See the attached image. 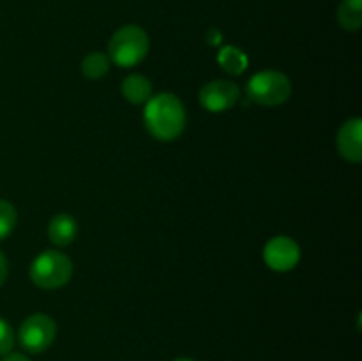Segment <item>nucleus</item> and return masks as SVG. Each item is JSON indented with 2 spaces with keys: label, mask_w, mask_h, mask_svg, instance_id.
Returning <instances> with one entry per match:
<instances>
[{
  "label": "nucleus",
  "mask_w": 362,
  "mask_h": 361,
  "mask_svg": "<svg viewBox=\"0 0 362 361\" xmlns=\"http://www.w3.org/2000/svg\"><path fill=\"white\" fill-rule=\"evenodd\" d=\"M144 122L148 133L159 142H173L186 127V110L172 92L152 96L145 105Z\"/></svg>",
  "instance_id": "obj_1"
},
{
  "label": "nucleus",
  "mask_w": 362,
  "mask_h": 361,
  "mask_svg": "<svg viewBox=\"0 0 362 361\" xmlns=\"http://www.w3.org/2000/svg\"><path fill=\"white\" fill-rule=\"evenodd\" d=\"M148 45V35L144 28L138 25H126L110 39L108 59L119 67H134L145 59Z\"/></svg>",
  "instance_id": "obj_2"
},
{
  "label": "nucleus",
  "mask_w": 362,
  "mask_h": 361,
  "mask_svg": "<svg viewBox=\"0 0 362 361\" xmlns=\"http://www.w3.org/2000/svg\"><path fill=\"white\" fill-rule=\"evenodd\" d=\"M28 273L34 285H37L39 289H60L73 276V262L62 251L46 250L32 260Z\"/></svg>",
  "instance_id": "obj_3"
},
{
  "label": "nucleus",
  "mask_w": 362,
  "mask_h": 361,
  "mask_svg": "<svg viewBox=\"0 0 362 361\" xmlns=\"http://www.w3.org/2000/svg\"><path fill=\"white\" fill-rule=\"evenodd\" d=\"M247 98L262 106H279L292 96V81L281 71H260L246 85Z\"/></svg>",
  "instance_id": "obj_4"
},
{
  "label": "nucleus",
  "mask_w": 362,
  "mask_h": 361,
  "mask_svg": "<svg viewBox=\"0 0 362 361\" xmlns=\"http://www.w3.org/2000/svg\"><path fill=\"white\" fill-rule=\"evenodd\" d=\"M55 335V321L45 314H34L21 322L18 329V342L28 353H45L53 343Z\"/></svg>",
  "instance_id": "obj_5"
},
{
  "label": "nucleus",
  "mask_w": 362,
  "mask_h": 361,
  "mask_svg": "<svg viewBox=\"0 0 362 361\" xmlns=\"http://www.w3.org/2000/svg\"><path fill=\"white\" fill-rule=\"evenodd\" d=\"M264 260L272 271H292L300 260V248L292 237L276 236L267 241L264 248Z\"/></svg>",
  "instance_id": "obj_6"
},
{
  "label": "nucleus",
  "mask_w": 362,
  "mask_h": 361,
  "mask_svg": "<svg viewBox=\"0 0 362 361\" xmlns=\"http://www.w3.org/2000/svg\"><path fill=\"white\" fill-rule=\"evenodd\" d=\"M240 91L233 81L214 80L209 81L200 91V105L207 112L223 113L228 112L239 101Z\"/></svg>",
  "instance_id": "obj_7"
},
{
  "label": "nucleus",
  "mask_w": 362,
  "mask_h": 361,
  "mask_svg": "<svg viewBox=\"0 0 362 361\" xmlns=\"http://www.w3.org/2000/svg\"><path fill=\"white\" fill-rule=\"evenodd\" d=\"M338 151L346 161L359 163L362 159V120L349 119L338 133Z\"/></svg>",
  "instance_id": "obj_8"
},
{
  "label": "nucleus",
  "mask_w": 362,
  "mask_h": 361,
  "mask_svg": "<svg viewBox=\"0 0 362 361\" xmlns=\"http://www.w3.org/2000/svg\"><path fill=\"white\" fill-rule=\"evenodd\" d=\"M78 236V222L71 214L60 212L48 223V237L55 246H69Z\"/></svg>",
  "instance_id": "obj_9"
},
{
  "label": "nucleus",
  "mask_w": 362,
  "mask_h": 361,
  "mask_svg": "<svg viewBox=\"0 0 362 361\" xmlns=\"http://www.w3.org/2000/svg\"><path fill=\"white\" fill-rule=\"evenodd\" d=\"M122 96L131 105H141L152 98V84L144 74H129L122 81Z\"/></svg>",
  "instance_id": "obj_10"
},
{
  "label": "nucleus",
  "mask_w": 362,
  "mask_h": 361,
  "mask_svg": "<svg viewBox=\"0 0 362 361\" xmlns=\"http://www.w3.org/2000/svg\"><path fill=\"white\" fill-rule=\"evenodd\" d=\"M218 62L226 73L239 76V74H243L247 69L250 60H247L246 53L240 48H237V46H225V48L219 50Z\"/></svg>",
  "instance_id": "obj_11"
},
{
  "label": "nucleus",
  "mask_w": 362,
  "mask_h": 361,
  "mask_svg": "<svg viewBox=\"0 0 362 361\" xmlns=\"http://www.w3.org/2000/svg\"><path fill=\"white\" fill-rule=\"evenodd\" d=\"M338 21L345 30H359L362 25V0H343L338 7Z\"/></svg>",
  "instance_id": "obj_12"
},
{
  "label": "nucleus",
  "mask_w": 362,
  "mask_h": 361,
  "mask_svg": "<svg viewBox=\"0 0 362 361\" xmlns=\"http://www.w3.org/2000/svg\"><path fill=\"white\" fill-rule=\"evenodd\" d=\"M110 71V59L108 55L101 52L88 53L87 57L81 62V73L88 80H101L103 76H106V73Z\"/></svg>",
  "instance_id": "obj_13"
},
{
  "label": "nucleus",
  "mask_w": 362,
  "mask_h": 361,
  "mask_svg": "<svg viewBox=\"0 0 362 361\" xmlns=\"http://www.w3.org/2000/svg\"><path fill=\"white\" fill-rule=\"evenodd\" d=\"M18 214L11 202L0 200V241L7 239L16 227Z\"/></svg>",
  "instance_id": "obj_14"
},
{
  "label": "nucleus",
  "mask_w": 362,
  "mask_h": 361,
  "mask_svg": "<svg viewBox=\"0 0 362 361\" xmlns=\"http://www.w3.org/2000/svg\"><path fill=\"white\" fill-rule=\"evenodd\" d=\"M14 345V333L13 328L9 326V322L6 319L0 317V356L11 353Z\"/></svg>",
  "instance_id": "obj_15"
},
{
  "label": "nucleus",
  "mask_w": 362,
  "mask_h": 361,
  "mask_svg": "<svg viewBox=\"0 0 362 361\" xmlns=\"http://www.w3.org/2000/svg\"><path fill=\"white\" fill-rule=\"evenodd\" d=\"M7 275H9V264H7V258L6 255L0 251V287L6 283L7 280Z\"/></svg>",
  "instance_id": "obj_16"
},
{
  "label": "nucleus",
  "mask_w": 362,
  "mask_h": 361,
  "mask_svg": "<svg viewBox=\"0 0 362 361\" xmlns=\"http://www.w3.org/2000/svg\"><path fill=\"white\" fill-rule=\"evenodd\" d=\"M205 41L211 46H218L219 42L223 41V34L219 30H216V28H211V30L207 32V35H205Z\"/></svg>",
  "instance_id": "obj_17"
},
{
  "label": "nucleus",
  "mask_w": 362,
  "mask_h": 361,
  "mask_svg": "<svg viewBox=\"0 0 362 361\" xmlns=\"http://www.w3.org/2000/svg\"><path fill=\"white\" fill-rule=\"evenodd\" d=\"M2 361H30V360L20 353H7L2 356Z\"/></svg>",
  "instance_id": "obj_18"
},
{
  "label": "nucleus",
  "mask_w": 362,
  "mask_h": 361,
  "mask_svg": "<svg viewBox=\"0 0 362 361\" xmlns=\"http://www.w3.org/2000/svg\"><path fill=\"white\" fill-rule=\"evenodd\" d=\"M173 361H194V360H189V357H177V360Z\"/></svg>",
  "instance_id": "obj_19"
}]
</instances>
